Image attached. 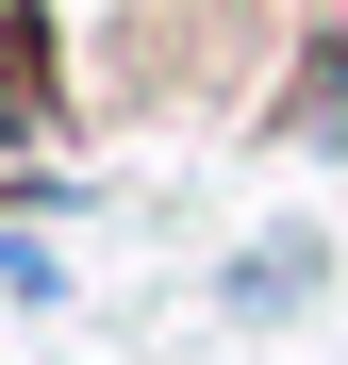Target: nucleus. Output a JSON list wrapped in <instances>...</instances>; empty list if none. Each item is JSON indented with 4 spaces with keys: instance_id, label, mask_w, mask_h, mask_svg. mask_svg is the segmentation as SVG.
I'll list each match as a JSON object with an SVG mask.
<instances>
[{
    "instance_id": "nucleus-1",
    "label": "nucleus",
    "mask_w": 348,
    "mask_h": 365,
    "mask_svg": "<svg viewBox=\"0 0 348 365\" xmlns=\"http://www.w3.org/2000/svg\"><path fill=\"white\" fill-rule=\"evenodd\" d=\"M315 282H332V250H315V232H265V250L232 266V316H299Z\"/></svg>"
},
{
    "instance_id": "nucleus-2",
    "label": "nucleus",
    "mask_w": 348,
    "mask_h": 365,
    "mask_svg": "<svg viewBox=\"0 0 348 365\" xmlns=\"http://www.w3.org/2000/svg\"><path fill=\"white\" fill-rule=\"evenodd\" d=\"M282 116H299L315 150H348V50H315V67H299V100H282Z\"/></svg>"
},
{
    "instance_id": "nucleus-3",
    "label": "nucleus",
    "mask_w": 348,
    "mask_h": 365,
    "mask_svg": "<svg viewBox=\"0 0 348 365\" xmlns=\"http://www.w3.org/2000/svg\"><path fill=\"white\" fill-rule=\"evenodd\" d=\"M0 150H17V100H0Z\"/></svg>"
}]
</instances>
